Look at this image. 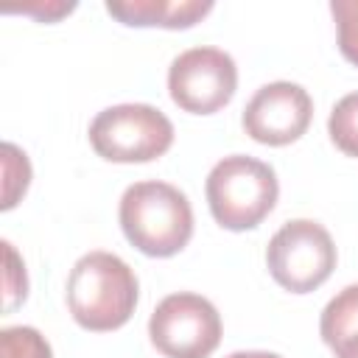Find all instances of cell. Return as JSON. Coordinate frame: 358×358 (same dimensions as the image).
Masks as SVG:
<instances>
[{
    "label": "cell",
    "instance_id": "6da1fadb",
    "mask_svg": "<svg viewBox=\"0 0 358 358\" xmlns=\"http://www.w3.org/2000/svg\"><path fill=\"white\" fill-rule=\"evenodd\" d=\"M137 305V277L112 252H90L76 260L67 277V308L92 333L123 327Z\"/></svg>",
    "mask_w": 358,
    "mask_h": 358
},
{
    "label": "cell",
    "instance_id": "7a4b0ae2",
    "mask_svg": "<svg viewBox=\"0 0 358 358\" xmlns=\"http://www.w3.org/2000/svg\"><path fill=\"white\" fill-rule=\"evenodd\" d=\"M117 218L126 241L148 257H171L182 252L193 235L190 201L168 182L129 185Z\"/></svg>",
    "mask_w": 358,
    "mask_h": 358
},
{
    "label": "cell",
    "instance_id": "3957f363",
    "mask_svg": "<svg viewBox=\"0 0 358 358\" xmlns=\"http://www.w3.org/2000/svg\"><path fill=\"white\" fill-rule=\"evenodd\" d=\"M204 193L213 218L224 229L243 232L255 229L274 210L280 185L271 165L246 154H232L213 165Z\"/></svg>",
    "mask_w": 358,
    "mask_h": 358
},
{
    "label": "cell",
    "instance_id": "277c9868",
    "mask_svg": "<svg viewBox=\"0 0 358 358\" xmlns=\"http://www.w3.org/2000/svg\"><path fill=\"white\" fill-rule=\"evenodd\" d=\"M90 143L109 162H151L173 143V123L148 103H117L95 115Z\"/></svg>",
    "mask_w": 358,
    "mask_h": 358
},
{
    "label": "cell",
    "instance_id": "5b68a950",
    "mask_svg": "<svg viewBox=\"0 0 358 358\" xmlns=\"http://www.w3.org/2000/svg\"><path fill=\"white\" fill-rule=\"evenodd\" d=\"M266 263L277 285L291 294H308L333 274L336 243L322 224L310 218H294L271 235Z\"/></svg>",
    "mask_w": 358,
    "mask_h": 358
},
{
    "label": "cell",
    "instance_id": "8992f818",
    "mask_svg": "<svg viewBox=\"0 0 358 358\" xmlns=\"http://www.w3.org/2000/svg\"><path fill=\"white\" fill-rule=\"evenodd\" d=\"M148 336L165 358H207L221 341V316L201 294H168L148 319Z\"/></svg>",
    "mask_w": 358,
    "mask_h": 358
},
{
    "label": "cell",
    "instance_id": "52a82bcc",
    "mask_svg": "<svg viewBox=\"0 0 358 358\" xmlns=\"http://www.w3.org/2000/svg\"><path fill=\"white\" fill-rule=\"evenodd\" d=\"M238 87L235 59L221 48H190L168 67V92L173 103L193 115L224 109Z\"/></svg>",
    "mask_w": 358,
    "mask_h": 358
},
{
    "label": "cell",
    "instance_id": "ba28073f",
    "mask_svg": "<svg viewBox=\"0 0 358 358\" xmlns=\"http://www.w3.org/2000/svg\"><path fill=\"white\" fill-rule=\"evenodd\" d=\"M310 117L313 101L305 87L294 81H271L249 98L241 123L246 134L263 145H288L308 131Z\"/></svg>",
    "mask_w": 358,
    "mask_h": 358
},
{
    "label": "cell",
    "instance_id": "9c48e42d",
    "mask_svg": "<svg viewBox=\"0 0 358 358\" xmlns=\"http://www.w3.org/2000/svg\"><path fill=\"white\" fill-rule=\"evenodd\" d=\"M106 11L134 28H190L213 11V0H109Z\"/></svg>",
    "mask_w": 358,
    "mask_h": 358
},
{
    "label": "cell",
    "instance_id": "30bf717a",
    "mask_svg": "<svg viewBox=\"0 0 358 358\" xmlns=\"http://www.w3.org/2000/svg\"><path fill=\"white\" fill-rule=\"evenodd\" d=\"M319 333L330 350L358 336V282L347 285L324 305L322 319H319Z\"/></svg>",
    "mask_w": 358,
    "mask_h": 358
},
{
    "label": "cell",
    "instance_id": "8fae6325",
    "mask_svg": "<svg viewBox=\"0 0 358 358\" xmlns=\"http://www.w3.org/2000/svg\"><path fill=\"white\" fill-rule=\"evenodd\" d=\"M327 131L338 151H344L347 157H358V92L344 95L333 106Z\"/></svg>",
    "mask_w": 358,
    "mask_h": 358
},
{
    "label": "cell",
    "instance_id": "7c38bea8",
    "mask_svg": "<svg viewBox=\"0 0 358 358\" xmlns=\"http://www.w3.org/2000/svg\"><path fill=\"white\" fill-rule=\"evenodd\" d=\"M0 358H53V350L36 327L20 324L0 330Z\"/></svg>",
    "mask_w": 358,
    "mask_h": 358
},
{
    "label": "cell",
    "instance_id": "4fadbf2b",
    "mask_svg": "<svg viewBox=\"0 0 358 358\" xmlns=\"http://www.w3.org/2000/svg\"><path fill=\"white\" fill-rule=\"evenodd\" d=\"M3 171H6V185H3V210H11L17 199L25 193L31 182V165L25 151H20L14 143L3 145Z\"/></svg>",
    "mask_w": 358,
    "mask_h": 358
},
{
    "label": "cell",
    "instance_id": "5bb4252c",
    "mask_svg": "<svg viewBox=\"0 0 358 358\" xmlns=\"http://www.w3.org/2000/svg\"><path fill=\"white\" fill-rule=\"evenodd\" d=\"M330 11L338 28V50L358 67V0H333Z\"/></svg>",
    "mask_w": 358,
    "mask_h": 358
},
{
    "label": "cell",
    "instance_id": "9a60e30c",
    "mask_svg": "<svg viewBox=\"0 0 358 358\" xmlns=\"http://www.w3.org/2000/svg\"><path fill=\"white\" fill-rule=\"evenodd\" d=\"M6 310H14L25 294H28V280H25V266L20 263L14 246L6 241Z\"/></svg>",
    "mask_w": 358,
    "mask_h": 358
},
{
    "label": "cell",
    "instance_id": "2e32d148",
    "mask_svg": "<svg viewBox=\"0 0 358 358\" xmlns=\"http://www.w3.org/2000/svg\"><path fill=\"white\" fill-rule=\"evenodd\" d=\"M336 358H358V336H352L344 344H338L336 347Z\"/></svg>",
    "mask_w": 358,
    "mask_h": 358
},
{
    "label": "cell",
    "instance_id": "e0dca14e",
    "mask_svg": "<svg viewBox=\"0 0 358 358\" xmlns=\"http://www.w3.org/2000/svg\"><path fill=\"white\" fill-rule=\"evenodd\" d=\"M227 358H282L277 352H266V350H241V352H232Z\"/></svg>",
    "mask_w": 358,
    "mask_h": 358
}]
</instances>
